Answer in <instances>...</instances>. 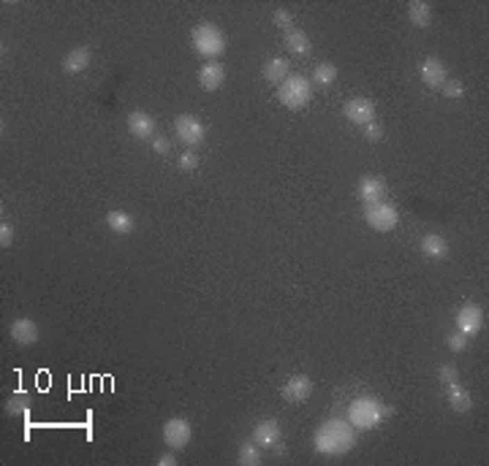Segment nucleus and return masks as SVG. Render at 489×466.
I'll list each match as a JSON object with an SVG mask.
<instances>
[{"label":"nucleus","mask_w":489,"mask_h":466,"mask_svg":"<svg viewBox=\"0 0 489 466\" xmlns=\"http://www.w3.org/2000/svg\"><path fill=\"white\" fill-rule=\"evenodd\" d=\"M313 444L323 456H346L356 444V428L346 420H326L316 431Z\"/></svg>","instance_id":"f257e3e1"},{"label":"nucleus","mask_w":489,"mask_h":466,"mask_svg":"<svg viewBox=\"0 0 489 466\" xmlns=\"http://www.w3.org/2000/svg\"><path fill=\"white\" fill-rule=\"evenodd\" d=\"M392 407L389 404H383V401H378L373 396H362V399H356L351 407H348V417H351V426L353 428H364V431H370L375 426H380L386 417H392Z\"/></svg>","instance_id":"f03ea898"},{"label":"nucleus","mask_w":489,"mask_h":466,"mask_svg":"<svg viewBox=\"0 0 489 466\" xmlns=\"http://www.w3.org/2000/svg\"><path fill=\"white\" fill-rule=\"evenodd\" d=\"M191 44L204 60H218L226 52V35L212 22H202V25H196L191 30Z\"/></svg>","instance_id":"7ed1b4c3"},{"label":"nucleus","mask_w":489,"mask_h":466,"mask_svg":"<svg viewBox=\"0 0 489 466\" xmlns=\"http://www.w3.org/2000/svg\"><path fill=\"white\" fill-rule=\"evenodd\" d=\"M278 98L286 109H302L313 98V87L305 76H288L286 82L278 87Z\"/></svg>","instance_id":"20e7f679"},{"label":"nucleus","mask_w":489,"mask_h":466,"mask_svg":"<svg viewBox=\"0 0 489 466\" xmlns=\"http://www.w3.org/2000/svg\"><path fill=\"white\" fill-rule=\"evenodd\" d=\"M364 222L373 231H392L400 222V212L386 203V201H375V203H364Z\"/></svg>","instance_id":"39448f33"},{"label":"nucleus","mask_w":489,"mask_h":466,"mask_svg":"<svg viewBox=\"0 0 489 466\" xmlns=\"http://www.w3.org/2000/svg\"><path fill=\"white\" fill-rule=\"evenodd\" d=\"M174 131H177L179 144H185V147H199V144H204V138H207L204 122L199 117H193V114H179L174 119Z\"/></svg>","instance_id":"423d86ee"},{"label":"nucleus","mask_w":489,"mask_h":466,"mask_svg":"<svg viewBox=\"0 0 489 466\" xmlns=\"http://www.w3.org/2000/svg\"><path fill=\"white\" fill-rule=\"evenodd\" d=\"M161 434H163V442H166L169 450H182V447H188V442L193 437V428L185 417H172V420L163 423Z\"/></svg>","instance_id":"0eeeda50"},{"label":"nucleus","mask_w":489,"mask_h":466,"mask_svg":"<svg viewBox=\"0 0 489 466\" xmlns=\"http://www.w3.org/2000/svg\"><path fill=\"white\" fill-rule=\"evenodd\" d=\"M484 328V312L479 303H462L457 312V331H462L465 336H476Z\"/></svg>","instance_id":"6e6552de"},{"label":"nucleus","mask_w":489,"mask_h":466,"mask_svg":"<svg viewBox=\"0 0 489 466\" xmlns=\"http://www.w3.org/2000/svg\"><path fill=\"white\" fill-rule=\"evenodd\" d=\"M343 114H346L348 122H353V125H367V122H373L375 119V103L370 98H351L346 106H343Z\"/></svg>","instance_id":"1a4fd4ad"},{"label":"nucleus","mask_w":489,"mask_h":466,"mask_svg":"<svg viewBox=\"0 0 489 466\" xmlns=\"http://www.w3.org/2000/svg\"><path fill=\"white\" fill-rule=\"evenodd\" d=\"M280 393H283V399H286L288 404H302L305 399H310L313 383H310V377H305V374H294V377L286 380Z\"/></svg>","instance_id":"9d476101"},{"label":"nucleus","mask_w":489,"mask_h":466,"mask_svg":"<svg viewBox=\"0 0 489 466\" xmlns=\"http://www.w3.org/2000/svg\"><path fill=\"white\" fill-rule=\"evenodd\" d=\"M419 74H422V82L427 84L430 90H440L443 84L449 82V74H446V65L440 63V57H427L422 63Z\"/></svg>","instance_id":"9b49d317"},{"label":"nucleus","mask_w":489,"mask_h":466,"mask_svg":"<svg viewBox=\"0 0 489 466\" xmlns=\"http://www.w3.org/2000/svg\"><path fill=\"white\" fill-rule=\"evenodd\" d=\"M223 82H226V68H223V63L209 60V63H204L202 68H199V84H202V90L215 92V90L223 87Z\"/></svg>","instance_id":"f8f14e48"},{"label":"nucleus","mask_w":489,"mask_h":466,"mask_svg":"<svg viewBox=\"0 0 489 466\" xmlns=\"http://www.w3.org/2000/svg\"><path fill=\"white\" fill-rule=\"evenodd\" d=\"M386 195V182L380 176H362L359 185H356V198L362 203H375V201H383Z\"/></svg>","instance_id":"ddd939ff"},{"label":"nucleus","mask_w":489,"mask_h":466,"mask_svg":"<svg viewBox=\"0 0 489 466\" xmlns=\"http://www.w3.org/2000/svg\"><path fill=\"white\" fill-rule=\"evenodd\" d=\"M253 442L259 444L261 450H272V447L280 442V423L272 420V417L256 423V428H253Z\"/></svg>","instance_id":"4468645a"},{"label":"nucleus","mask_w":489,"mask_h":466,"mask_svg":"<svg viewBox=\"0 0 489 466\" xmlns=\"http://www.w3.org/2000/svg\"><path fill=\"white\" fill-rule=\"evenodd\" d=\"M11 339L17 342V344H22V347H30V344H35L38 342V326H35V320H30V317H17L14 323H11Z\"/></svg>","instance_id":"2eb2a0df"},{"label":"nucleus","mask_w":489,"mask_h":466,"mask_svg":"<svg viewBox=\"0 0 489 466\" xmlns=\"http://www.w3.org/2000/svg\"><path fill=\"white\" fill-rule=\"evenodd\" d=\"M155 119H152V114H147V111H131L128 114V131H131V136L136 138H152L155 136Z\"/></svg>","instance_id":"dca6fc26"},{"label":"nucleus","mask_w":489,"mask_h":466,"mask_svg":"<svg viewBox=\"0 0 489 466\" xmlns=\"http://www.w3.org/2000/svg\"><path fill=\"white\" fill-rule=\"evenodd\" d=\"M90 60H93V52L87 47H77V49H71L68 55L63 57V71L65 74H82L90 65Z\"/></svg>","instance_id":"f3484780"},{"label":"nucleus","mask_w":489,"mask_h":466,"mask_svg":"<svg viewBox=\"0 0 489 466\" xmlns=\"http://www.w3.org/2000/svg\"><path fill=\"white\" fill-rule=\"evenodd\" d=\"M419 247H422V255L430 258V260H443L449 255V242L443 236H438V233H427Z\"/></svg>","instance_id":"a211bd4d"},{"label":"nucleus","mask_w":489,"mask_h":466,"mask_svg":"<svg viewBox=\"0 0 489 466\" xmlns=\"http://www.w3.org/2000/svg\"><path fill=\"white\" fill-rule=\"evenodd\" d=\"M286 47L291 55L296 57H307L310 55V49H313V41H310V35L305 33V30H288L286 33Z\"/></svg>","instance_id":"6ab92c4d"},{"label":"nucleus","mask_w":489,"mask_h":466,"mask_svg":"<svg viewBox=\"0 0 489 466\" xmlns=\"http://www.w3.org/2000/svg\"><path fill=\"white\" fill-rule=\"evenodd\" d=\"M408 19L413 28H427L432 22V6L427 0H410L408 3Z\"/></svg>","instance_id":"aec40b11"},{"label":"nucleus","mask_w":489,"mask_h":466,"mask_svg":"<svg viewBox=\"0 0 489 466\" xmlns=\"http://www.w3.org/2000/svg\"><path fill=\"white\" fill-rule=\"evenodd\" d=\"M106 228H109L112 233H117V236H125V233L134 231V217H131L128 212L112 209V212H106Z\"/></svg>","instance_id":"412c9836"},{"label":"nucleus","mask_w":489,"mask_h":466,"mask_svg":"<svg viewBox=\"0 0 489 466\" xmlns=\"http://www.w3.org/2000/svg\"><path fill=\"white\" fill-rule=\"evenodd\" d=\"M264 79L275 84H283L288 79V60L286 57H272L264 65Z\"/></svg>","instance_id":"4be33fe9"},{"label":"nucleus","mask_w":489,"mask_h":466,"mask_svg":"<svg viewBox=\"0 0 489 466\" xmlns=\"http://www.w3.org/2000/svg\"><path fill=\"white\" fill-rule=\"evenodd\" d=\"M449 404H451V410L454 412H470V407H473V396H470L467 388H462V385L457 383V385L449 388Z\"/></svg>","instance_id":"5701e85b"},{"label":"nucleus","mask_w":489,"mask_h":466,"mask_svg":"<svg viewBox=\"0 0 489 466\" xmlns=\"http://www.w3.org/2000/svg\"><path fill=\"white\" fill-rule=\"evenodd\" d=\"M237 461L242 466H259L261 464V450L256 442H242L239 444V456H237Z\"/></svg>","instance_id":"b1692460"},{"label":"nucleus","mask_w":489,"mask_h":466,"mask_svg":"<svg viewBox=\"0 0 489 466\" xmlns=\"http://www.w3.org/2000/svg\"><path fill=\"white\" fill-rule=\"evenodd\" d=\"M30 410V396L25 390H17L8 401H6V412L8 415H14V417H19V415H28Z\"/></svg>","instance_id":"393cba45"},{"label":"nucleus","mask_w":489,"mask_h":466,"mask_svg":"<svg viewBox=\"0 0 489 466\" xmlns=\"http://www.w3.org/2000/svg\"><path fill=\"white\" fill-rule=\"evenodd\" d=\"M313 82L321 84V87L335 84L337 82V68L332 63H321V65H316V71H313Z\"/></svg>","instance_id":"a878e982"},{"label":"nucleus","mask_w":489,"mask_h":466,"mask_svg":"<svg viewBox=\"0 0 489 466\" xmlns=\"http://www.w3.org/2000/svg\"><path fill=\"white\" fill-rule=\"evenodd\" d=\"M467 344H470V336H465L462 331H454V333H449V336H446V347H449L451 353H462V350H467Z\"/></svg>","instance_id":"bb28decb"},{"label":"nucleus","mask_w":489,"mask_h":466,"mask_svg":"<svg viewBox=\"0 0 489 466\" xmlns=\"http://www.w3.org/2000/svg\"><path fill=\"white\" fill-rule=\"evenodd\" d=\"M438 380L440 385H446V388H451V385L460 383V372H457V366H440V372H438Z\"/></svg>","instance_id":"cd10ccee"},{"label":"nucleus","mask_w":489,"mask_h":466,"mask_svg":"<svg viewBox=\"0 0 489 466\" xmlns=\"http://www.w3.org/2000/svg\"><path fill=\"white\" fill-rule=\"evenodd\" d=\"M199 163H202V160H199V155H196V152H193V149H188V152H182V155H179V171H188V174H191V171H196V168H199Z\"/></svg>","instance_id":"c85d7f7f"},{"label":"nucleus","mask_w":489,"mask_h":466,"mask_svg":"<svg viewBox=\"0 0 489 466\" xmlns=\"http://www.w3.org/2000/svg\"><path fill=\"white\" fill-rule=\"evenodd\" d=\"M272 22H275V28L280 30H291V25H294V17H291V11L288 8H275V14H272Z\"/></svg>","instance_id":"c756f323"},{"label":"nucleus","mask_w":489,"mask_h":466,"mask_svg":"<svg viewBox=\"0 0 489 466\" xmlns=\"http://www.w3.org/2000/svg\"><path fill=\"white\" fill-rule=\"evenodd\" d=\"M440 92L446 95V98H462L465 95V84L462 82H446L440 87Z\"/></svg>","instance_id":"7c9ffc66"},{"label":"nucleus","mask_w":489,"mask_h":466,"mask_svg":"<svg viewBox=\"0 0 489 466\" xmlns=\"http://www.w3.org/2000/svg\"><path fill=\"white\" fill-rule=\"evenodd\" d=\"M11 242H14V228L8 222H0V247H11Z\"/></svg>","instance_id":"2f4dec72"},{"label":"nucleus","mask_w":489,"mask_h":466,"mask_svg":"<svg viewBox=\"0 0 489 466\" xmlns=\"http://www.w3.org/2000/svg\"><path fill=\"white\" fill-rule=\"evenodd\" d=\"M380 136H383V128H380L375 119L364 125V138H367V141H380Z\"/></svg>","instance_id":"473e14b6"},{"label":"nucleus","mask_w":489,"mask_h":466,"mask_svg":"<svg viewBox=\"0 0 489 466\" xmlns=\"http://www.w3.org/2000/svg\"><path fill=\"white\" fill-rule=\"evenodd\" d=\"M152 149H155L158 155H166V152L172 149V144H169V138L166 136H155L152 138Z\"/></svg>","instance_id":"72a5a7b5"},{"label":"nucleus","mask_w":489,"mask_h":466,"mask_svg":"<svg viewBox=\"0 0 489 466\" xmlns=\"http://www.w3.org/2000/svg\"><path fill=\"white\" fill-rule=\"evenodd\" d=\"M174 464H177L174 453H166V456H161V458H158V466H174Z\"/></svg>","instance_id":"f704fd0d"},{"label":"nucleus","mask_w":489,"mask_h":466,"mask_svg":"<svg viewBox=\"0 0 489 466\" xmlns=\"http://www.w3.org/2000/svg\"><path fill=\"white\" fill-rule=\"evenodd\" d=\"M272 450H275V453H278V456H283V453H286V444H283V442H278V444H275V447H272Z\"/></svg>","instance_id":"c9c22d12"}]
</instances>
